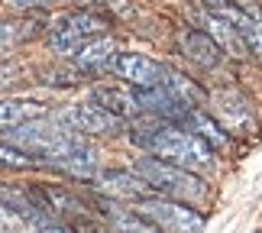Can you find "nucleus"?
Listing matches in <instances>:
<instances>
[{"label": "nucleus", "mask_w": 262, "mask_h": 233, "mask_svg": "<svg viewBox=\"0 0 262 233\" xmlns=\"http://www.w3.org/2000/svg\"><path fill=\"white\" fill-rule=\"evenodd\" d=\"M133 207L143 217H149L162 233H201L204 230V214L194 210L185 201L175 198H162V195H146L133 201Z\"/></svg>", "instance_id": "nucleus-3"}, {"label": "nucleus", "mask_w": 262, "mask_h": 233, "mask_svg": "<svg viewBox=\"0 0 262 233\" xmlns=\"http://www.w3.org/2000/svg\"><path fill=\"white\" fill-rule=\"evenodd\" d=\"M33 233H75V230L65 224H39V227H33Z\"/></svg>", "instance_id": "nucleus-23"}, {"label": "nucleus", "mask_w": 262, "mask_h": 233, "mask_svg": "<svg viewBox=\"0 0 262 233\" xmlns=\"http://www.w3.org/2000/svg\"><path fill=\"white\" fill-rule=\"evenodd\" d=\"M42 19L36 16H26V19H0V55L13 52L16 46L29 43V39H36L42 33Z\"/></svg>", "instance_id": "nucleus-16"}, {"label": "nucleus", "mask_w": 262, "mask_h": 233, "mask_svg": "<svg viewBox=\"0 0 262 233\" xmlns=\"http://www.w3.org/2000/svg\"><path fill=\"white\" fill-rule=\"evenodd\" d=\"M52 168L65 172V175H72V178H84V181H94V175H97V153H94L91 146H81V149H75L72 156L58 159Z\"/></svg>", "instance_id": "nucleus-18"}, {"label": "nucleus", "mask_w": 262, "mask_h": 233, "mask_svg": "<svg viewBox=\"0 0 262 233\" xmlns=\"http://www.w3.org/2000/svg\"><path fill=\"white\" fill-rule=\"evenodd\" d=\"M210 114H214V120L227 133H236V136L256 133L253 104L239 91H217V94H210Z\"/></svg>", "instance_id": "nucleus-6"}, {"label": "nucleus", "mask_w": 262, "mask_h": 233, "mask_svg": "<svg viewBox=\"0 0 262 233\" xmlns=\"http://www.w3.org/2000/svg\"><path fill=\"white\" fill-rule=\"evenodd\" d=\"M159 88H165L172 97H178L185 107H201L204 104V91H201L191 78H185V75H178V72H172V68H165V75H162V84Z\"/></svg>", "instance_id": "nucleus-19"}, {"label": "nucleus", "mask_w": 262, "mask_h": 233, "mask_svg": "<svg viewBox=\"0 0 262 233\" xmlns=\"http://www.w3.org/2000/svg\"><path fill=\"white\" fill-rule=\"evenodd\" d=\"M107 72H114L120 81H126L133 88H159L165 75V65L149 55H139V52H117L114 62L107 65Z\"/></svg>", "instance_id": "nucleus-7"}, {"label": "nucleus", "mask_w": 262, "mask_h": 233, "mask_svg": "<svg viewBox=\"0 0 262 233\" xmlns=\"http://www.w3.org/2000/svg\"><path fill=\"white\" fill-rule=\"evenodd\" d=\"M107 16L91 13V10H75V13H65L55 19V26L49 29V49L58 55H75L78 46L94 39L100 33H107Z\"/></svg>", "instance_id": "nucleus-4"}, {"label": "nucleus", "mask_w": 262, "mask_h": 233, "mask_svg": "<svg viewBox=\"0 0 262 233\" xmlns=\"http://www.w3.org/2000/svg\"><path fill=\"white\" fill-rule=\"evenodd\" d=\"M181 123H185V130L198 133L201 139H204V143H210L214 149H224V146H227V139H230V133L217 123L214 117L201 114V107H188V110H185V117H181Z\"/></svg>", "instance_id": "nucleus-17"}, {"label": "nucleus", "mask_w": 262, "mask_h": 233, "mask_svg": "<svg viewBox=\"0 0 262 233\" xmlns=\"http://www.w3.org/2000/svg\"><path fill=\"white\" fill-rule=\"evenodd\" d=\"M114 55H117V39L100 33V36H94V39H88V43L78 46V52L72 58H75V65L81 68V72H107V65L114 62Z\"/></svg>", "instance_id": "nucleus-13"}, {"label": "nucleus", "mask_w": 262, "mask_h": 233, "mask_svg": "<svg viewBox=\"0 0 262 233\" xmlns=\"http://www.w3.org/2000/svg\"><path fill=\"white\" fill-rule=\"evenodd\" d=\"M207 10H220V7H227V4H243V0H204Z\"/></svg>", "instance_id": "nucleus-24"}, {"label": "nucleus", "mask_w": 262, "mask_h": 233, "mask_svg": "<svg viewBox=\"0 0 262 233\" xmlns=\"http://www.w3.org/2000/svg\"><path fill=\"white\" fill-rule=\"evenodd\" d=\"M94 188L110 201H139L146 195H152L149 185L136 172H123V168H110V172H97L94 175Z\"/></svg>", "instance_id": "nucleus-8"}, {"label": "nucleus", "mask_w": 262, "mask_h": 233, "mask_svg": "<svg viewBox=\"0 0 262 233\" xmlns=\"http://www.w3.org/2000/svg\"><path fill=\"white\" fill-rule=\"evenodd\" d=\"M0 233H23V217L0 201Z\"/></svg>", "instance_id": "nucleus-21"}, {"label": "nucleus", "mask_w": 262, "mask_h": 233, "mask_svg": "<svg viewBox=\"0 0 262 233\" xmlns=\"http://www.w3.org/2000/svg\"><path fill=\"white\" fill-rule=\"evenodd\" d=\"M46 114H49V107L39 104V100H4V104H0V136H10L23 123L39 120Z\"/></svg>", "instance_id": "nucleus-15"}, {"label": "nucleus", "mask_w": 262, "mask_h": 233, "mask_svg": "<svg viewBox=\"0 0 262 233\" xmlns=\"http://www.w3.org/2000/svg\"><path fill=\"white\" fill-rule=\"evenodd\" d=\"M217 13H224L230 23H233L239 33H243L249 52H256V55L262 58V10L243 0V4H227V7H220Z\"/></svg>", "instance_id": "nucleus-10"}, {"label": "nucleus", "mask_w": 262, "mask_h": 233, "mask_svg": "<svg viewBox=\"0 0 262 233\" xmlns=\"http://www.w3.org/2000/svg\"><path fill=\"white\" fill-rule=\"evenodd\" d=\"M178 46H181V52H185L188 62H194L198 68H207V72L224 62V49L207 33H201V29H185V33L178 36Z\"/></svg>", "instance_id": "nucleus-11"}, {"label": "nucleus", "mask_w": 262, "mask_h": 233, "mask_svg": "<svg viewBox=\"0 0 262 233\" xmlns=\"http://www.w3.org/2000/svg\"><path fill=\"white\" fill-rule=\"evenodd\" d=\"M58 123H65L68 130H75V133H81V136H117V133H123L126 120L91 100V104L65 107L62 114H58Z\"/></svg>", "instance_id": "nucleus-5"}, {"label": "nucleus", "mask_w": 262, "mask_h": 233, "mask_svg": "<svg viewBox=\"0 0 262 233\" xmlns=\"http://www.w3.org/2000/svg\"><path fill=\"white\" fill-rule=\"evenodd\" d=\"M204 33L214 39V43L224 49V55H233V58H243L246 52H249V46H246V39H243V33L230 23V19L224 16V13H217V10H207L204 13Z\"/></svg>", "instance_id": "nucleus-12"}, {"label": "nucleus", "mask_w": 262, "mask_h": 233, "mask_svg": "<svg viewBox=\"0 0 262 233\" xmlns=\"http://www.w3.org/2000/svg\"><path fill=\"white\" fill-rule=\"evenodd\" d=\"M91 100L107 110H114L117 117H143V100H139V88L133 84H97L91 91Z\"/></svg>", "instance_id": "nucleus-9"}, {"label": "nucleus", "mask_w": 262, "mask_h": 233, "mask_svg": "<svg viewBox=\"0 0 262 233\" xmlns=\"http://www.w3.org/2000/svg\"><path fill=\"white\" fill-rule=\"evenodd\" d=\"M133 143L139 149H146L149 156L175 162V165L191 168V172H207L214 165V146L204 143L198 133H191L185 126H175V123H156V126L136 130Z\"/></svg>", "instance_id": "nucleus-1"}, {"label": "nucleus", "mask_w": 262, "mask_h": 233, "mask_svg": "<svg viewBox=\"0 0 262 233\" xmlns=\"http://www.w3.org/2000/svg\"><path fill=\"white\" fill-rule=\"evenodd\" d=\"M133 172L149 185V191H156V195H162V198L185 201L191 207L207 201V185L198 178V172L181 168L175 162H165L159 156H143V159H136Z\"/></svg>", "instance_id": "nucleus-2"}, {"label": "nucleus", "mask_w": 262, "mask_h": 233, "mask_svg": "<svg viewBox=\"0 0 262 233\" xmlns=\"http://www.w3.org/2000/svg\"><path fill=\"white\" fill-rule=\"evenodd\" d=\"M52 0H7L10 10H36V7H49Z\"/></svg>", "instance_id": "nucleus-22"}, {"label": "nucleus", "mask_w": 262, "mask_h": 233, "mask_svg": "<svg viewBox=\"0 0 262 233\" xmlns=\"http://www.w3.org/2000/svg\"><path fill=\"white\" fill-rule=\"evenodd\" d=\"M39 159H33L29 153H23L19 146L13 143H0V168H10V172H26V168H36Z\"/></svg>", "instance_id": "nucleus-20"}, {"label": "nucleus", "mask_w": 262, "mask_h": 233, "mask_svg": "<svg viewBox=\"0 0 262 233\" xmlns=\"http://www.w3.org/2000/svg\"><path fill=\"white\" fill-rule=\"evenodd\" d=\"M104 217L114 227V233H162L149 217H143L136 207H123L120 201H104Z\"/></svg>", "instance_id": "nucleus-14"}]
</instances>
